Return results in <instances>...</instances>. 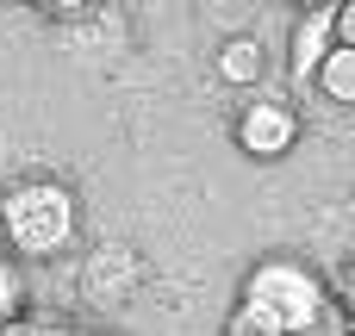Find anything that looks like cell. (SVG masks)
Listing matches in <instances>:
<instances>
[{
  "label": "cell",
  "instance_id": "52a82bcc",
  "mask_svg": "<svg viewBox=\"0 0 355 336\" xmlns=\"http://www.w3.org/2000/svg\"><path fill=\"white\" fill-rule=\"evenodd\" d=\"M19 306H25V274L12 268V256H0V330L19 324Z\"/></svg>",
  "mask_w": 355,
  "mask_h": 336
},
{
  "label": "cell",
  "instance_id": "277c9868",
  "mask_svg": "<svg viewBox=\"0 0 355 336\" xmlns=\"http://www.w3.org/2000/svg\"><path fill=\"white\" fill-rule=\"evenodd\" d=\"M331 50H337V6L300 12L293 19V37H287V75H293V87H312Z\"/></svg>",
  "mask_w": 355,
  "mask_h": 336
},
{
  "label": "cell",
  "instance_id": "ba28073f",
  "mask_svg": "<svg viewBox=\"0 0 355 336\" xmlns=\"http://www.w3.org/2000/svg\"><path fill=\"white\" fill-rule=\"evenodd\" d=\"M331 299L343 306V318L355 324V256L343 262V268H337V281H331Z\"/></svg>",
  "mask_w": 355,
  "mask_h": 336
},
{
  "label": "cell",
  "instance_id": "8992f818",
  "mask_svg": "<svg viewBox=\"0 0 355 336\" xmlns=\"http://www.w3.org/2000/svg\"><path fill=\"white\" fill-rule=\"evenodd\" d=\"M312 87H318L331 106H355V50H331Z\"/></svg>",
  "mask_w": 355,
  "mask_h": 336
},
{
  "label": "cell",
  "instance_id": "6da1fadb",
  "mask_svg": "<svg viewBox=\"0 0 355 336\" xmlns=\"http://www.w3.org/2000/svg\"><path fill=\"white\" fill-rule=\"evenodd\" d=\"M324 306H331V287H324V274L312 262H300V256H262L243 274V287H237L231 324H243L256 336H306L324 318Z\"/></svg>",
  "mask_w": 355,
  "mask_h": 336
},
{
  "label": "cell",
  "instance_id": "30bf717a",
  "mask_svg": "<svg viewBox=\"0 0 355 336\" xmlns=\"http://www.w3.org/2000/svg\"><path fill=\"white\" fill-rule=\"evenodd\" d=\"M225 336H256V330H243V324H225Z\"/></svg>",
  "mask_w": 355,
  "mask_h": 336
},
{
  "label": "cell",
  "instance_id": "9c48e42d",
  "mask_svg": "<svg viewBox=\"0 0 355 336\" xmlns=\"http://www.w3.org/2000/svg\"><path fill=\"white\" fill-rule=\"evenodd\" d=\"M337 50H355V0L337 6Z\"/></svg>",
  "mask_w": 355,
  "mask_h": 336
},
{
  "label": "cell",
  "instance_id": "3957f363",
  "mask_svg": "<svg viewBox=\"0 0 355 336\" xmlns=\"http://www.w3.org/2000/svg\"><path fill=\"white\" fill-rule=\"evenodd\" d=\"M231 137L250 162H281L293 143H300V112L287 100H243V112L231 118Z\"/></svg>",
  "mask_w": 355,
  "mask_h": 336
},
{
  "label": "cell",
  "instance_id": "5b68a950",
  "mask_svg": "<svg viewBox=\"0 0 355 336\" xmlns=\"http://www.w3.org/2000/svg\"><path fill=\"white\" fill-rule=\"evenodd\" d=\"M212 75H218L225 87H262V75H268V50H262V37H250V31L225 37V44L212 50Z\"/></svg>",
  "mask_w": 355,
  "mask_h": 336
},
{
  "label": "cell",
  "instance_id": "7a4b0ae2",
  "mask_svg": "<svg viewBox=\"0 0 355 336\" xmlns=\"http://www.w3.org/2000/svg\"><path fill=\"white\" fill-rule=\"evenodd\" d=\"M75 224H81V200L69 181L56 175H25L0 193V231L19 256L31 262H50L75 243Z\"/></svg>",
  "mask_w": 355,
  "mask_h": 336
}]
</instances>
